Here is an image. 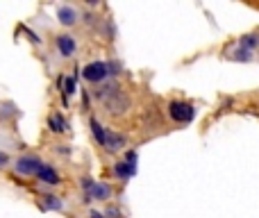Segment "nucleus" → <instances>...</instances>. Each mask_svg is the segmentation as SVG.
I'll return each mask as SVG.
<instances>
[{
  "label": "nucleus",
  "mask_w": 259,
  "mask_h": 218,
  "mask_svg": "<svg viewBox=\"0 0 259 218\" xmlns=\"http://www.w3.org/2000/svg\"><path fill=\"white\" fill-rule=\"evenodd\" d=\"M168 114L175 123H191L193 116H196V109H193V105L184 103V100H173L168 105Z\"/></svg>",
  "instance_id": "obj_1"
},
{
  "label": "nucleus",
  "mask_w": 259,
  "mask_h": 218,
  "mask_svg": "<svg viewBox=\"0 0 259 218\" xmlns=\"http://www.w3.org/2000/svg\"><path fill=\"white\" fill-rule=\"evenodd\" d=\"M82 73H84V80L87 82L98 84V82H103L105 77L109 75V68H107V64H105V62H91V64H87Z\"/></svg>",
  "instance_id": "obj_2"
},
{
  "label": "nucleus",
  "mask_w": 259,
  "mask_h": 218,
  "mask_svg": "<svg viewBox=\"0 0 259 218\" xmlns=\"http://www.w3.org/2000/svg\"><path fill=\"white\" fill-rule=\"evenodd\" d=\"M44 166V161L39 157H32V155H25L16 161V173L18 175H36L39 168Z\"/></svg>",
  "instance_id": "obj_3"
},
{
  "label": "nucleus",
  "mask_w": 259,
  "mask_h": 218,
  "mask_svg": "<svg viewBox=\"0 0 259 218\" xmlns=\"http://www.w3.org/2000/svg\"><path fill=\"white\" fill-rule=\"evenodd\" d=\"M84 191H87V200H107L109 193H112L109 187H105L100 182H91V180L84 182Z\"/></svg>",
  "instance_id": "obj_4"
},
{
  "label": "nucleus",
  "mask_w": 259,
  "mask_h": 218,
  "mask_svg": "<svg viewBox=\"0 0 259 218\" xmlns=\"http://www.w3.org/2000/svg\"><path fill=\"white\" fill-rule=\"evenodd\" d=\"M36 178H39V182H44V184H50V187H55V184H59V175H57V170L53 168V166H48V164H44L39 168V173H36Z\"/></svg>",
  "instance_id": "obj_5"
},
{
  "label": "nucleus",
  "mask_w": 259,
  "mask_h": 218,
  "mask_svg": "<svg viewBox=\"0 0 259 218\" xmlns=\"http://www.w3.org/2000/svg\"><path fill=\"white\" fill-rule=\"evenodd\" d=\"M57 48L62 53V57H71L75 53V39L71 34H59L57 36Z\"/></svg>",
  "instance_id": "obj_6"
},
{
  "label": "nucleus",
  "mask_w": 259,
  "mask_h": 218,
  "mask_svg": "<svg viewBox=\"0 0 259 218\" xmlns=\"http://www.w3.org/2000/svg\"><path fill=\"white\" fill-rule=\"evenodd\" d=\"M57 18L62 25L71 27V25H75V21H77V12L73 7H66V5H64V7L57 9Z\"/></svg>",
  "instance_id": "obj_7"
},
{
  "label": "nucleus",
  "mask_w": 259,
  "mask_h": 218,
  "mask_svg": "<svg viewBox=\"0 0 259 218\" xmlns=\"http://www.w3.org/2000/svg\"><path fill=\"white\" fill-rule=\"evenodd\" d=\"M123 146H125V137H121V134H116V132H107V139H105V148H107L109 152L121 150Z\"/></svg>",
  "instance_id": "obj_8"
},
{
  "label": "nucleus",
  "mask_w": 259,
  "mask_h": 218,
  "mask_svg": "<svg viewBox=\"0 0 259 218\" xmlns=\"http://www.w3.org/2000/svg\"><path fill=\"white\" fill-rule=\"evenodd\" d=\"M48 127L53 129V132L62 134V132H66L68 129V123H66V118H64L62 114H50L48 116Z\"/></svg>",
  "instance_id": "obj_9"
},
{
  "label": "nucleus",
  "mask_w": 259,
  "mask_h": 218,
  "mask_svg": "<svg viewBox=\"0 0 259 218\" xmlns=\"http://www.w3.org/2000/svg\"><path fill=\"white\" fill-rule=\"evenodd\" d=\"M134 170H137V166H130L127 161H118V164L114 166V173H116L121 180H130L134 175Z\"/></svg>",
  "instance_id": "obj_10"
},
{
  "label": "nucleus",
  "mask_w": 259,
  "mask_h": 218,
  "mask_svg": "<svg viewBox=\"0 0 259 218\" xmlns=\"http://www.w3.org/2000/svg\"><path fill=\"white\" fill-rule=\"evenodd\" d=\"M89 127H91V132H94V137H96V141H98V146H105V139H107V129H103V125H100L96 118H91Z\"/></svg>",
  "instance_id": "obj_11"
},
{
  "label": "nucleus",
  "mask_w": 259,
  "mask_h": 218,
  "mask_svg": "<svg viewBox=\"0 0 259 218\" xmlns=\"http://www.w3.org/2000/svg\"><path fill=\"white\" fill-rule=\"evenodd\" d=\"M239 46H241L243 50H248V53H252V50L259 46V36L257 34H246L239 39Z\"/></svg>",
  "instance_id": "obj_12"
},
{
  "label": "nucleus",
  "mask_w": 259,
  "mask_h": 218,
  "mask_svg": "<svg viewBox=\"0 0 259 218\" xmlns=\"http://www.w3.org/2000/svg\"><path fill=\"white\" fill-rule=\"evenodd\" d=\"M44 207L46 209H62V200L55 196H46L44 198Z\"/></svg>",
  "instance_id": "obj_13"
},
{
  "label": "nucleus",
  "mask_w": 259,
  "mask_h": 218,
  "mask_svg": "<svg viewBox=\"0 0 259 218\" xmlns=\"http://www.w3.org/2000/svg\"><path fill=\"white\" fill-rule=\"evenodd\" d=\"M75 89H77L75 77H68L66 84H64V94H66V96H73V94H75Z\"/></svg>",
  "instance_id": "obj_14"
},
{
  "label": "nucleus",
  "mask_w": 259,
  "mask_h": 218,
  "mask_svg": "<svg viewBox=\"0 0 259 218\" xmlns=\"http://www.w3.org/2000/svg\"><path fill=\"white\" fill-rule=\"evenodd\" d=\"M234 59H241V62H250V59H252V53H248V50L239 48L237 53H234Z\"/></svg>",
  "instance_id": "obj_15"
},
{
  "label": "nucleus",
  "mask_w": 259,
  "mask_h": 218,
  "mask_svg": "<svg viewBox=\"0 0 259 218\" xmlns=\"http://www.w3.org/2000/svg\"><path fill=\"white\" fill-rule=\"evenodd\" d=\"M121 216V211L116 209V207H107V209H105V218H118Z\"/></svg>",
  "instance_id": "obj_16"
},
{
  "label": "nucleus",
  "mask_w": 259,
  "mask_h": 218,
  "mask_svg": "<svg viewBox=\"0 0 259 218\" xmlns=\"http://www.w3.org/2000/svg\"><path fill=\"white\" fill-rule=\"evenodd\" d=\"M7 164H9V157L5 155V152H0V168H5Z\"/></svg>",
  "instance_id": "obj_17"
},
{
  "label": "nucleus",
  "mask_w": 259,
  "mask_h": 218,
  "mask_svg": "<svg viewBox=\"0 0 259 218\" xmlns=\"http://www.w3.org/2000/svg\"><path fill=\"white\" fill-rule=\"evenodd\" d=\"M91 218H105L103 214H98V211H91Z\"/></svg>",
  "instance_id": "obj_18"
}]
</instances>
